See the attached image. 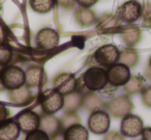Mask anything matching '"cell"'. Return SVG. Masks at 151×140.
<instances>
[{
    "label": "cell",
    "instance_id": "6da1fadb",
    "mask_svg": "<svg viewBox=\"0 0 151 140\" xmlns=\"http://www.w3.org/2000/svg\"><path fill=\"white\" fill-rule=\"evenodd\" d=\"M84 87L90 92L101 91L109 84L107 70L103 67H90L82 75Z\"/></svg>",
    "mask_w": 151,
    "mask_h": 140
},
{
    "label": "cell",
    "instance_id": "7a4b0ae2",
    "mask_svg": "<svg viewBox=\"0 0 151 140\" xmlns=\"http://www.w3.org/2000/svg\"><path fill=\"white\" fill-rule=\"evenodd\" d=\"M0 82L9 91L25 85V72L18 66H6L0 71Z\"/></svg>",
    "mask_w": 151,
    "mask_h": 140
},
{
    "label": "cell",
    "instance_id": "3957f363",
    "mask_svg": "<svg viewBox=\"0 0 151 140\" xmlns=\"http://www.w3.org/2000/svg\"><path fill=\"white\" fill-rule=\"evenodd\" d=\"M64 104V96L55 91L54 89L46 90L40 95V108L45 114H54Z\"/></svg>",
    "mask_w": 151,
    "mask_h": 140
},
{
    "label": "cell",
    "instance_id": "277c9868",
    "mask_svg": "<svg viewBox=\"0 0 151 140\" xmlns=\"http://www.w3.org/2000/svg\"><path fill=\"white\" fill-rule=\"evenodd\" d=\"M109 115L116 119L124 117L132 112L134 109V103L127 96H117L109 101L106 105Z\"/></svg>",
    "mask_w": 151,
    "mask_h": 140
},
{
    "label": "cell",
    "instance_id": "5b68a950",
    "mask_svg": "<svg viewBox=\"0 0 151 140\" xmlns=\"http://www.w3.org/2000/svg\"><path fill=\"white\" fill-rule=\"evenodd\" d=\"M120 50L114 44H105L95 50L93 58L95 62L103 67H110L119 61Z\"/></svg>",
    "mask_w": 151,
    "mask_h": 140
},
{
    "label": "cell",
    "instance_id": "8992f818",
    "mask_svg": "<svg viewBox=\"0 0 151 140\" xmlns=\"http://www.w3.org/2000/svg\"><path fill=\"white\" fill-rule=\"evenodd\" d=\"M143 129H144V123L139 115L129 113L122 119L120 130L124 137H138L142 134Z\"/></svg>",
    "mask_w": 151,
    "mask_h": 140
},
{
    "label": "cell",
    "instance_id": "52a82bcc",
    "mask_svg": "<svg viewBox=\"0 0 151 140\" xmlns=\"http://www.w3.org/2000/svg\"><path fill=\"white\" fill-rule=\"evenodd\" d=\"M111 119H110L109 113L101 110H96L91 112L88 119V127L89 130L93 134L101 135L109 131Z\"/></svg>",
    "mask_w": 151,
    "mask_h": 140
},
{
    "label": "cell",
    "instance_id": "ba28073f",
    "mask_svg": "<svg viewBox=\"0 0 151 140\" xmlns=\"http://www.w3.org/2000/svg\"><path fill=\"white\" fill-rule=\"evenodd\" d=\"M107 74L109 84L116 88L124 86L132 76L129 68L121 63H116V64L110 66L107 70Z\"/></svg>",
    "mask_w": 151,
    "mask_h": 140
},
{
    "label": "cell",
    "instance_id": "9c48e42d",
    "mask_svg": "<svg viewBox=\"0 0 151 140\" xmlns=\"http://www.w3.org/2000/svg\"><path fill=\"white\" fill-rule=\"evenodd\" d=\"M142 15V6L137 0H128L118 9L117 17L124 23L132 24Z\"/></svg>",
    "mask_w": 151,
    "mask_h": 140
},
{
    "label": "cell",
    "instance_id": "30bf717a",
    "mask_svg": "<svg viewBox=\"0 0 151 140\" xmlns=\"http://www.w3.org/2000/svg\"><path fill=\"white\" fill-rule=\"evenodd\" d=\"M77 85H78V80L75 77L73 74L67 73V72L58 74L53 80L54 90L63 96H66V95L77 91Z\"/></svg>",
    "mask_w": 151,
    "mask_h": 140
},
{
    "label": "cell",
    "instance_id": "8fae6325",
    "mask_svg": "<svg viewBox=\"0 0 151 140\" xmlns=\"http://www.w3.org/2000/svg\"><path fill=\"white\" fill-rule=\"evenodd\" d=\"M59 35L52 28H42L35 36V43L37 48L44 50H50L59 44Z\"/></svg>",
    "mask_w": 151,
    "mask_h": 140
},
{
    "label": "cell",
    "instance_id": "7c38bea8",
    "mask_svg": "<svg viewBox=\"0 0 151 140\" xmlns=\"http://www.w3.org/2000/svg\"><path fill=\"white\" fill-rule=\"evenodd\" d=\"M16 122L23 133L28 134L40 128V117L35 111L25 110L16 117Z\"/></svg>",
    "mask_w": 151,
    "mask_h": 140
},
{
    "label": "cell",
    "instance_id": "4fadbf2b",
    "mask_svg": "<svg viewBox=\"0 0 151 140\" xmlns=\"http://www.w3.org/2000/svg\"><path fill=\"white\" fill-rule=\"evenodd\" d=\"M47 82V73L40 66H31L25 71V85L29 88H40Z\"/></svg>",
    "mask_w": 151,
    "mask_h": 140
},
{
    "label": "cell",
    "instance_id": "5bb4252c",
    "mask_svg": "<svg viewBox=\"0 0 151 140\" xmlns=\"http://www.w3.org/2000/svg\"><path fill=\"white\" fill-rule=\"evenodd\" d=\"M40 129L42 130L45 133L48 134V136L53 138L59 134L60 132H63V128L61 125V121L56 117L54 114H45L40 117Z\"/></svg>",
    "mask_w": 151,
    "mask_h": 140
},
{
    "label": "cell",
    "instance_id": "9a60e30c",
    "mask_svg": "<svg viewBox=\"0 0 151 140\" xmlns=\"http://www.w3.org/2000/svg\"><path fill=\"white\" fill-rule=\"evenodd\" d=\"M9 99L13 104L18 106H24L28 104L32 99V93L30 88L26 85L18 88L16 90H12L9 92Z\"/></svg>",
    "mask_w": 151,
    "mask_h": 140
},
{
    "label": "cell",
    "instance_id": "2e32d148",
    "mask_svg": "<svg viewBox=\"0 0 151 140\" xmlns=\"http://www.w3.org/2000/svg\"><path fill=\"white\" fill-rule=\"evenodd\" d=\"M20 132L21 130L16 121L5 119L0 123V140H17Z\"/></svg>",
    "mask_w": 151,
    "mask_h": 140
},
{
    "label": "cell",
    "instance_id": "e0dca14e",
    "mask_svg": "<svg viewBox=\"0 0 151 140\" xmlns=\"http://www.w3.org/2000/svg\"><path fill=\"white\" fill-rule=\"evenodd\" d=\"M120 35H121L122 40L128 46L136 45L142 38V33H141L140 28L132 25H128L122 28Z\"/></svg>",
    "mask_w": 151,
    "mask_h": 140
},
{
    "label": "cell",
    "instance_id": "ac0fdd59",
    "mask_svg": "<svg viewBox=\"0 0 151 140\" xmlns=\"http://www.w3.org/2000/svg\"><path fill=\"white\" fill-rule=\"evenodd\" d=\"M75 19L82 27H90L96 22V15L90 9L79 7L75 11Z\"/></svg>",
    "mask_w": 151,
    "mask_h": 140
},
{
    "label": "cell",
    "instance_id": "d6986e66",
    "mask_svg": "<svg viewBox=\"0 0 151 140\" xmlns=\"http://www.w3.org/2000/svg\"><path fill=\"white\" fill-rule=\"evenodd\" d=\"M83 106L87 111L93 112V111L101 110L106 105L104 99L99 95L89 91V93L83 95Z\"/></svg>",
    "mask_w": 151,
    "mask_h": 140
},
{
    "label": "cell",
    "instance_id": "ffe728a7",
    "mask_svg": "<svg viewBox=\"0 0 151 140\" xmlns=\"http://www.w3.org/2000/svg\"><path fill=\"white\" fill-rule=\"evenodd\" d=\"M81 106H83V95L78 91L70 93L64 96V108L65 113H73L78 110Z\"/></svg>",
    "mask_w": 151,
    "mask_h": 140
},
{
    "label": "cell",
    "instance_id": "44dd1931",
    "mask_svg": "<svg viewBox=\"0 0 151 140\" xmlns=\"http://www.w3.org/2000/svg\"><path fill=\"white\" fill-rule=\"evenodd\" d=\"M123 87L124 92L127 95H136L144 91V89L146 88V80L142 75L136 74L130 76L128 82Z\"/></svg>",
    "mask_w": 151,
    "mask_h": 140
},
{
    "label": "cell",
    "instance_id": "7402d4cb",
    "mask_svg": "<svg viewBox=\"0 0 151 140\" xmlns=\"http://www.w3.org/2000/svg\"><path fill=\"white\" fill-rule=\"evenodd\" d=\"M88 130L81 124H76L64 130V140H88Z\"/></svg>",
    "mask_w": 151,
    "mask_h": 140
},
{
    "label": "cell",
    "instance_id": "603a6c76",
    "mask_svg": "<svg viewBox=\"0 0 151 140\" xmlns=\"http://www.w3.org/2000/svg\"><path fill=\"white\" fill-rule=\"evenodd\" d=\"M120 27V20L117 16L107 14L103 16L99 20V30L104 33H112L115 32Z\"/></svg>",
    "mask_w": 151,
    "mask_h": 140
},
{
    "label": "cell",
    "instance_id": "cb8c5ba5",
    "mask_svg": "<svg viewBox=\"0 0 151 140\" xmlns=\"http://www.w3.org/2000/svg\"><path fill=\"white\" fill-rule=\"evenodd\" d=\"M139 62V54L134 48H125L122 52H120L119 61L118 63L127 66L128 68L134 67Z\"/></svg>",
    "mask_w": 151,
    "mask_h": 140
},
{
    "label": "cell",
    "instance_id": "d4e9b609",
    "mask_svg": "<svg viewBox=\"0 0 151 140\" xmlns=\"http://www.w3.org/2000/svg\"><path fill=\"white\" fill-rule=\"evenodd\" d=\"M32 11L38 14L50 13L55 5V0H29Z\"/></svg>",
    "mask_w": 151,
    "mask_h": 140
},
{
    "label": "cell",
    "instance_id": "484cf974",
    "mask_svg": "<svg viewBox=\"0 0 151 140\" xmlns=\"http://www.w3.org/2000/svg\"><path fill=\"white\" fill-rule=\"evenodd\" d=\"M61 125H62L63 130H65L66 128L70 127L76 124H80V117H78V114L76 112L73 113H65V115L60 119Z\"/></svg>",
    "mask_w": 151,
    "mask_h": 140
},
{
    "label": "cell",
    "instance_id": "4316f807",
    "mask_svg": "<svg viewBox=\"0 0 151 140\" xmlns=\"http://www.w3.org/2000/svg\"><path fill=\"white\" fill-rule=\"evenodd\" d=\"M13 59V53L6 46L0 44V67H4L11 63Z\"/></svg>",
    "mask_w": 151,
    "mask_h": 140
},
{
    "label": "cell",
    "instance_id": "83f0119b",
    "mask_svg": "<svg viewBox=\"0 0 151 140\" xmlns=\"http://www.w3.org/2000/svg\"><path fill=\"white\" fill-rule=\"evenodd\" d=\"M25 140H50V137L42 130L37 129L28 133L25 137Z\"/></svg>",
    "mask_w": 151,
    "mask_h": 140
},
{
    "label": "cell",
    "instance_id": "f1b7e54d",
    "mask_svg": "<svg viewBox=\"0 0 151 140\" xmlns=\"http://www.w3.org/2000/svg\"><path fill=\"white\" fill-rule=\"evenodd\" d=\"M142 102L148 108H151V86L146 87L142 92Z\"/></svg>",
    "mask_w": 151,
    "mask_h": 140
},
{
    "label": "cell",
    "instance_id": "f546056e",
    "mask_svg": "<svg viewBox=\"0 0 151 140\" xmlns=\"http://www.w3.org/2000/svg\"><path fill=\"white\" fill-rule=\"evenodd\" d=\"M104 140H125V137L117 131H110L106 133Z\"/></svg>",
    "mask_w": 151,
    "mask_h": 140
},
{
    "label": "cell",
    "instance_id": "4dcf8cb0",
    "mask_svg": "<svg viewBox=\"0 0 151 140\" xmlns=\"http://www.w3.org/2000/svg\"><path fill=\"white\" fill-rule=\"evenodd\" d=\"M57 2L58 4L60 5L61 7L65 9H73L76 4V0H57Z\"/></svg>",
    "mask_w": 151,
    "mask_h": 140
},
{
    "label": "cell",
    "instance_id": "1f68e13d",
    "mask_svg": "<svg viewBox=\"0 0 151 140\" xmlns=\"http://www.w3.org/2000/svg\"><path fill=\"white\" fill-rule=\"evenodd\" d=\"M76 1L81 5V7H87V9H90V7L93 6V5H94L99 0H76Z\"/></svg>",
    "mask_w": 151,
    "mask_h": 140
},
{
    "label": "cell",
    "instance_id": "d6a6232c",
    "mask_svg": "<svg viewBox=\"0 0 151 140\" xmlns=\"http://www.w3.org/2000/svg\"><path fill=\"white\" fill-rule=\"evenodd\" d=\"M9 113V110L4 106V104H2V103L0 102V123H2L3 121H5L7 119Z\"/></svg>",
    "mask_w": 151,
    "mask_h": 140
},
{
    "label": "cell",
    "instance_id": "836d02e7",
    "mask_svg": "<svg viewBox=\"0 0 151 140\" xmlns=\"http://www.w3.org/2000/svg\"><path fill=\"white\" fill-rule=\"evenodd\" d=\"M142 140H151V127H146L142 131Z\"/></svg>",
    "mask_w": 151,
    "mask_h": 140
},
{
    "label": "cell",
    "instance_id": "e575fe53",
    "mask_svg": "<svg viewBox=\"0 0 151 140\" xmlns=\"http://www.w3.org/2000/svg\"><path fill=\"white\" fill-rule=\"evenodd\" d=\"M50 140H64V132H60V133L57 134L56 136L51 138Z\"/></svg>",
    "mask_w": 151,
    "mask_h": 140
},
{
    "label": "cell",
    "instance_id": "d590c367",
    "mask_svg": "<svg viewBox=\"0 0 151 140\" xmlns=\"http://www.w3.org/2000/svg\"><path fill=\"white\" fill-rule=\"evenodd\" d=\"M146 74H147V76H148L149 80H151V68L149 66L146 68Z\"/></svg>",
    "mask_w": 151,
    "mask_h": 140
},
{
    "label": "cell",
    "instance_id": "8d00e7d4",
    "mask_svg": "<svg viewBox=\"0 0 151 140\" xmlns=\"http://www.w3.org/2000/svg\"><path fill=\"white\" fill-rule=\"evenodd\" d=\"M148 66L151 68V56H150V58H149V65H148Z\"/></svg>",
    "mask_w": 151,
    "mask_h": 140
},
{
    "label": "cell",
    "instance_id": "74e56055",
    "mask_svg": "<svg viewBox=\"0 0 151 140\" xmlns=\"http://www.w3.org/2000/svg\"><path fill=\"white\" fill-rule=\"evenodd\" d=\"M1 35H2V32H1V28H0V38H1Z\"/></svg>",
    "mask_w": 151,
    "mask_h": 140
}]
</instances>
